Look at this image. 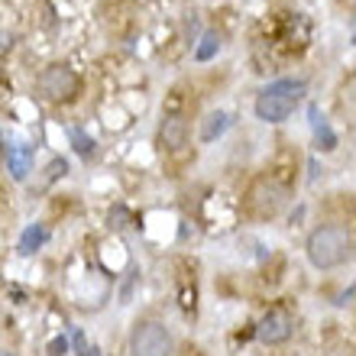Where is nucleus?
Listing matches in <instances>:
<instances>
[{
  "label": "nucleus",
  "instance_id": "f257e3e1",
  "mask_svg": "<svg viewBox=\"0 0 356 356\" xmlns=\"http://www.w3.org/2000/svg\"><path fill=\"white\" fill-rule=\"evenodd\" d=\"M305 91H308V85L301 78H279V81H272V85H266L263 91L256 94V104H253L256 117L266 123L289 120L295 113V107H298V101L305 97Z\"/></svg>",
  "mask_w": 356,
  "mask_h": 356
},
{
  "label": "nucleus",
  "instance_id": "f03ea898",
  "mask_svg": "<svg viewBox=\"0 0 356 356\" xmlns=\"http://www.w3.org/2000/svg\"><path fill=\"white\" fill-rule=\"evenodd\" d=\"M305 250L314 269H337L353 256V236L343 227H318Z\"/></svg>",
  "mask_w": 356,
  "mask_h": 356
},
{
  "label": "nucleus",
  "instance_id": "7ed1b4c3",
  "mask_svg": "<svg viewBox=\"0 0 356 356\" xmlns=\"http://www.w3.org/2000/svg\"><path fill=\"white\" fill-rule=\"evenodd\" d=\"M289 201V188L275 181V178H256L250 191H246V214L256 220H272L282 214V207Z\"/></svg>",
  "mask_w": 356,
  "mask_h": 356
},
{
  "label": "nucleus",
  "instance_id": "20e7f679",
  "mask_svg": "<svg viewBox=\"0 0 356 356\" xmlns=\"http://www.w3.org/2000/svg\"><path fill=\"white\" fill-rule=\"evenodd\" d=\"M130 353L133 356H172L175 340L159 321H136L130 334Z\"/></svg>",
  "mask_w": 356,
  "mask_h": 356
},
{
  "label": "nucleus",
  "instance_id": "39448f33",
  "mask_svg": "<svg viewBox=\"0 0 356 356\" xmlns=\"http://www.w3.org/2000/svg\"><path fill=\"white\" fill-rule=\"evenodd\" d=\"M36 88L46 101L68 104V101H75L78 91H81V78L75 75V68H68V65H49L39 72Z\"/></svg>",
  "mask_w": 356,
  "mask_h": 356
},
{
  "label": "nucleus",
  "instance_id": "423d86ee",
  "mask_svg": "<svg viewBox=\"0 0 356 356\" xmlns=\"http://www.w3.org/2000/svg\"><path fill=\"white\" fill-rule=\"evenodd\" d=\"M159 146L165 152H181L188 146V120L181 113H165L159 123Z\"/></svg>",
  "mask_w": 356,
  "mask_h": 356
},
{
  "label": "nucleus",
  "instance_id": "0eeeda50",
  "mask_svg": "<svg viewBox=\"0 0 356 356\" xmlns=\"http://www.w3.org/2000/svg\"><path fill=\"white\" fill-rule=\"evenodd\" d=\"M256 337L263 340V343H285L291 337V321L282 314V311H272L259 321V327H256Z\"/></svg>",
  "mask_w": 356,
  "mask_h": 356
},
{
  "label": "nucleus",
  "instance_id": "6e6552de",
  "mask_svg": "<svg viewBox=\"0 0 356 356\" xmlns=\"http://www.w3.org/2000/svg\"><path fill=\"white\" fill-rule=\"evenodd\" d=\"M33 146L26 143H17V146H10L7 149V165H10V175L17 178V181H26L29 169H33Z\"/></svg>",
  "mask_w": 356,
  "mask_h": 356
},
{
  "label": "nucleus",
  "instance_id": "1a4fd4ad",
  "mask_svg": "<svg viewBox=\"0 0 356 356\" xmlns=\"http://www.w3.org/2000/svg\"><path fill=\"white\" fill-rule=\"evenodd\" d=\"M230 127V113L227 111H211L201 123V143H214L224 136V130Z\"/></svg>",
  "mask_w": 356,
  "mask_h": 356
},
{
  "label": "nucleus",
  "instance_id": "9d476101",
  "mask_svg": "<svg viewBox=\"0 0 356 356\" xmlns=\"http://www.w3.org/2000/svg\"><path fill=\"white\" fill-rule=\"evenodd\" d=\"M49 240V230L42 224H33V227H26L23 230V236H19V253L23 256H33L39 250V246Z\"/></svg>",
  "mask_w": 356,
  "mask_h": 356
},
{
  "label": "nucleus",
  "instance_id": "9b49d317",
  "mask_svg": "<svg viewBox=\"0 0 356 356\" xmlns=\"http://www.w3.org/2000/svg\"><path fill=\"white\" fill-rule=\"evenodd\" d=\"M308 117H311V127H314V133H318V146L324 152H330V149H337V136L330 133V127L324 123V117H321V111L318 107H311L308 111Z\"/></svg>",
  "mask_w": 356,
  "mask_h": 356
},
{
  "label": "nucleus",
  "instance_id": "f8f14e48",
  "mask_svg": "<svg viewBox=\"0 0 356 356\" xmlns=\"http://www.w3.org/2000/svg\"><path fill=\"white\" fill-rule=\"evenodd\" d=\"M217 52H220V36H217V33H204L201 46L195 49V58H197V62H211Z\"/></svg>",
  "mask_w": 356,
  "mask_h": 356
},
{
  "label": "nucleus",
  "instance_id": "ddd939ff",
  "mask_svg": "<svg viewBox=\"0 0 356 356\" xmlns=\"http://www.w3.org/2000/svg\"><path fill=\"white\" fill-rule=\"evenodd\" d=\"M68 136H72V143H75V149L81 152V156H91V152H94V140L88 136L85 130H78V127H75V130H68Z\"/></svg>",
  "mask_w": 356,
  "mask_h": 356
},
{
  "label": "nucleus",
  "instance_id": "4468645a",
  "mask_svg": "<svg viewBox=\"0 0 356 356\" xmlns=\"http://www.w3.org/2000/svg\"><path fill=\"white\" fill-rule=\"evenodd\" d=\"M68 353V340L65 337H56L49 343V356H65Z\"/></svg>",
  "mask_w": 356,
  "mask_h": 356
},
{
  "label": "nucleus",
  "instance_id": "2eb2a0df",
  "mask_svg": "<svg viewBox=\"0 0 356 356\" xmlns=\"http://www.w3.org/2000/svg\"><path fill=\"white\" fill-rule=\"evenodd\" d=\"M85 356H101V350H97V347H91V350H85Z\"/></svg>",
  "mask_w": 356,
  "mask_h": 356
},
{
  "label": "nucleus",
  "instance_id": "dca6fc26",
  "mask_svg": "<svg viewBox=\"0 0 356 356\" xmlns=\"http://www.w3.org/2000/svg\"><path fill=\"white\" fill-rule=\"evenodd\" d=\"M0 356H17V353H13V350H3V353H0Z\"/></svg>",
  "mask_w": 356,
  "mask_h": 356
}]
</instances>
